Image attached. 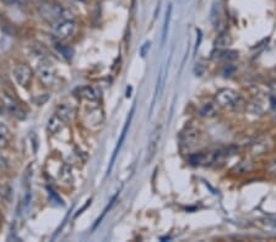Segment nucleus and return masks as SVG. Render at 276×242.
Wrapping results in <instances>:
<instances>
[{
  "label": "nucleus",
  "instance_id": "obj_1",
  "mask_svg": "<svg viewBox=\"0 0 276 242\" xmlns=\"http://www.w3.org/2000/svg\"><path fill=\"white\" fill-rule=\"evenodd\" d=\"M38 11L44 20L52 23H56L58 21L65 20V18H73V14L69 10L64 9L59 4L49 3V1L42 3L39 5Z\"/></svg>",
  "mask_w": 276,
  "mask_h": 242
},
{
  "label": "nucleus",
  "instance_id": "obj_25",
  "mask_svg": "<svg viewBox=\"0 0 276 242\" xmlns=\"http://www.w3.org/2000/svg\"><path fill=\"white\" fill-rule=\"evenodd\" d=\"M6 112V107H5V102H4V99H1L0 98V115H4Z\"/></svg>",
  "mask_w": 276,
  "mask_h": 242
},
{
  "label": "nucleus",
  "instance_id": "obj_8",
  "mask_svg": "<svg viewBox=\"0 0 276 242\" xmlns=\"http://www.w3.org/2000/svg\"><path fill=\"white\" fill-rule=\"evenodd\" d=\"M199 141V131L195 129H188L181 136V148L183 150H189Z\"/></svg>",
  "mask_w": 276,
  "mask_h": 242
},
{
  "label": "nucleus",
  "instance_id": "obj_3",
  "mask_svg": "<svg viewBox=\"0 0 276 242\" xmlns=\"http://www.w3.org/2000/svg\"><path fill=\"white\" fill-rule=\"evenodd\" d=\"M37 77L44 86H52L55 81V67L48 59H44L37 66Z\"/></svg>",
  "mask_w": 276,
  "mask_h": 242
},
{
  "label": "nucleus",
  "instance_id": "obj_4",
  "mask_svg": "<svg viewBox=\"0 0 276 242\" xmlns=\"http://www.w3.org/2000/svg\"><path fill=\"white\" fill-rule=\"evenodd\" d=\"M225 154L221 150H214V152H199V153L192 154L189 157V161L193 165H210L215 163Z\"/></svg>",
  "mask_w": 276,
  "mask_h": 242
},
{
  "label": "nucleus",
  "instance_id": "obj_13",
  "mask_svg": "<svg viewBox=\"0 0 276 242\" xmlns=\"http://www.w3.org/2000/svg\"><path fill=\"white\" fill-rule=\"evenodd\" d=\"M273 143L269 138H261V140L257 141L256 143H253L251 148V153L253 156H261V154H265L269 149L271 148Z\"/></svg>",
  "mask_w": 276,
  "mask_h": 242
},
{
  "label": "nucleus",
  "instance_id": "obj_5",
  "mask_svg": "<svg viewBox=\"0 0 276 242\" xmlns=\"http://www.w3.org/2000/svg\"><path fill=\"white\" fill-rule=\"evenodd\" d=\"M215 100L218 103L220 107L227 108V109H233L238 105L239 103V96L238 93H236L232 89H221L220 92L216 95Z\"/></svg>",
  "mask_w": 276,
  "mask_h": 242
},
{
  "label": "nucleus",
  "instance_id": "obj_24",
  "mask_svg": "<svg viewBox=\"0 0 276 242\" xmlns=\"http://www.w3.org/2000/svg\"><path fill=\"white\" fill-rule=\"evenodd\" d=\"M266 173L269 174V175H273V176H276V158L273 159L271 161H269V164L266 165Z\"/></svg>",
  "mask_w": 276,
  "mask_h": 242
},
{
  "label": "nucleus",
  "instance_id": "obj_12",
  "mask_svg": "<svg viewBox=\"0 0 276 242\" xmlns=\"http://www.w3.org/2000/svg\"><path fill=\"white\" fill-rule=\"evenodd\" d=\"M4 102H5L6 112H9L11 115H13V116L18 117V119H25V116H26L25 112H23L22 108L20 107V104L16 103L13 98L6 97L5 99H4Z\"/></svg>",
  "mask_w": 276,
  "mask_h": 242
},
{
  "label": "nucleus",
  "instance_id": "obj_26",
  "mask_svg": "<svg viewBox=\"0 0 276 242\" xmlns=\"http://www.w3.org/2000/svg\"><path fill=\"white\" fill-rule=\"evenodd\" d=\"M0 201H1V194H0Z\"/></svg>",
  "mask_w": 276,
  "mask_h": 242
},
{
  "label": "nucleus",
  "instance_id": "obj_21",
  "mask_svg": "<svg viewBox=\"0 0 276 242\" xmlns=\"http://www.w3.org/2000/svg\"><path fill=\"white\" fill-rule=\"evenodd\" d=\"M4 3L16 8H26L28 5V0H4Z\"/></svg>",
  "mask_w": 276,
  "mask_h": 242
},
{
  "label": "nucleus",
  "instance_id": "obj_17",
  "mask_svg": "<svg viewBox=\"0 0 276 242\" xmlns=\"http://www.w3.org/2000/svg\"><path fill=\"white\" fill-rule=\"evenodd\" d=\"M256 168V164L253 163L252 161H242V163L238 164L237 166L235 168V170L237 171L239 175H242V174H247V173H251L253 169Z\"/></svg>",
  "mask_w": 276,
  "mask_h": 242
},
{
  "label": "nucleus",
  "instance_id": "obj_9",
  "mask_svg": "<svg viewBox=\"0 0 276 242\" xmlns=\"http://www.w3.org/2000/svg\"><path fill=\"white\" fill-rule=\"evenodd\" d=\"M161 136H162V126L160 125L155 129V131H153L152 135H151L150 142H148L147 157H146V161H147V163L152 161V158L155 157V154H156L157 147H159L160 140H161Z\"/></svg>",
  "mask_w": 276,
  "mask_h": 242
},
{
  "label": "nucleus",
  "instance_id": "obj_18",
  "mask_svg": "<svg viewBox=\"0 0 276 242\" xmlns=\"http://www.w3.org/2000/svg\"><path fill=\"white\" fill-rule=\"evenodd\" d=\"M9 138H10V131L4 124L0 123V147L5 145L9 142Z\"/></svg>",
  "mask_w": 276,
  "mask_h": 242
},
{
  "label": "nucleus",
  "instance_id": "obj_10",
  "mask_svg": "<svg viewBox=\"0 0 276 242\" xmlns=\"http://www.w3.org/2000/svg\"><path fill=\"white\" fill-rule=\"evenodd\" d=\"M80 97L89 102H97L101 98V91L95 86H84L79 89Z\"/></svg>",
  "mask_w": 276,
  "mask_h": 242
},
{
  "label": "nucleus",
  "instance_id": "obj_7",
  "mask_svg": "<svg viewBox=\"0 0 276 242\" xmlns=\"http://www.w3.org/2000/svg\"><path fill=\"white\" fill-rule=\"evenodd\" d=\"M134 112H135V104H134V105H133V108H131L130 113H129V116H128V119H127V123H126V125H124V128H123L122 135H120V138H119V141H118L117 145H115V148H114V152H113L112 159H110V168H108V173H110V170H112V168H113V164H114L115 159H117L118 152H119L120 147H122V145H123V142H124V140H126V137H127V133H128V130H129V126H130V123H131V119H133V116H134Z\"/></svg>",
  "mask_w": 276,
  "mask_h": 242
},
{
  "label": "nucleus",
  "instance_id": "obj_6",
  "mask_svg": "<svg viewBox=\"0 0 276 242\" xmlns=\"http://www.w3.org/2000/svg\"><path fill=\"white\" fill-rule=\"evenodd\" d=\"M14 77L18 86L27 87L32 80V70L26 64H18L14 67Z\"/></svg>",
  "mask_w": 276,
  "mask_h": 242
},
{
  "label": "nucleus",
  "instance_id": "obj_23",
  "mask_svg": "<svg viewBox=\"0 0 276 242\" xmlns=\"http://www.w3.org/2000/svg\"><path fill=\"white\" fill-rule=\"evenodd\" d=\"M219 15H220L219 8L216 5H214L211 9V13H210V20H211V22L214 23V25H216V23L219 22Z\"/></svg>",
  "mask_w": 276,
  "mask_h": 242
},
{
  "label": "nucleus",
  "instance_id": "obj_2",
  "mask_svg": "<svg viewBox=\"0 0 276 242\" xmlns=\"http://www.w3.org/2000/svg\"><path fill=\"white\" fill-rule=\"evenodd\" d=\"M54 36L60 41H67L70 39L76 32V22L74 18H65V20H60L53 26Z\"/></svg>",
  "mask_w": 276,
  "mask_h": 242
},
{
  "label": "nucleus",
  "instance_id": "obj_16",
  "mask_svg": "<svg viewBox=\"0 0 276 242\" xmlns=\"http://www.w3.org/2000/svg\"><path fill=\"white\" fill-rule=\"evenodd\" d=\"M231 44H232V37L227 32H223L215 41V48L218 50H222V49H227Z\"/></svg>",
  "mask_w": 276,
  "mask_h": 242
},
{
  "label": "nucleus",
  "instance_id": "obj_14",
  "mask_svg": "<svg viewBox=\"0 0 276 242\" xmlns=\"http://www.w3.org/2000/svg\"><path fill=\"white\" fill-rule=\"evenodd\" d=\"M64 120L60 119V117L54 113V115H52V116L49 117L48 124H47V130H48V132L51 133V135H55V133H58L61 129L64 128Z\"/></svg>",
  "mask_w": 276,
  "mask_h": 242
},
{
  "label": "nucleus",
  "instance_id": "obj_20",
  "mask_svg": "<svg viewBox=\"0 0 276 242\" xmlns=\"http://www.w3.org/2000/svg\"><path fill=\"white\" fill-rule=\"evenodd\" d=\"M171 14H172V5H169L168 9H167L166 18H165V23H164V31H162V44H165V41H166V34H167V30H168L169 20H171Z\"/></svg>",
  "mask_w": 276,
  "mask_h": 242
},
{
  "label": "nucleus",
  "instance_id": "obj_22",
  "mask_svg": "<svg viewBox=\"0 0 276 242\" xmlns=\"http://www.w3.org/2000/svg\"><path fill=\"white\" fill-rule=\"evenodd\" d=\"M115 199H117V194H115V196H114V197H113V198H112V201H110V204H108V206H107V207H106V208H105V210H103V213H102V214H101V217H100V218H98V219H97V222H96L95 226H93V230H95V229H96V227H97V226H98V224H100V223H101V222H102V219H103V218H105V217H106V214H107V213H108V210H110V208H112V207H113V204H114Z\"/></svg>",
  "mask_w": 276,
  "mask_h": 242
},
{
  "label": "nucleus",
  "instance_id": "obj_19",
  "mask_svg": "<svg viewBox=\"0 0 276 242\" xmlns=\"http://www.w3.org/2000/svg\"><path fill=\"white\" fill-rule=\"evenodd\" d=\"M219 51H220V54H219V56H218L219 60L230 62V60H233V59L237 58V53H236V51L226 50V49H222V50H219Z\"/></svg>",
  "mask_w": 276,
  "mask_h": 242
},
{
  "label": "nucleus",
  "instance_id": "obj_15",
  "mask_svg": "<svg viewBox=\"0 0 276 242\" xmlns=\"http://www.w3.org/2000/svg\"><path fill=\"white\" fill-rule=\"evenodd\" d=\"M218 107L219 104L216 102H206L202 105L200 108V115L202 117H214L215 115L218 114Z\"/></svg>",
  "mask_w": 276,
  "mask_h": 242
},
{
  "label": "nucleus",
  "instance_id": "obj_11",
  "mask_svg": "<svg viewBox=\"0 0 276 242\" xmlns=\"http://www.w3.org/2000/svg\"><path fill=\"white\" fill-rule=\"evenodd\" d=\"M55 114L58 115L60 119H63L65 123H68L69 120L73 119L75 114V108L74 105L70 104V103H60V104L56 107Z\"/></svg>",
  "mask_w": 276,
  "mask_h": 242
}]
</instances>
